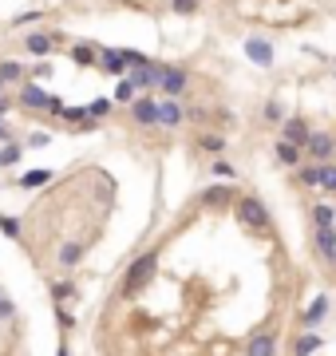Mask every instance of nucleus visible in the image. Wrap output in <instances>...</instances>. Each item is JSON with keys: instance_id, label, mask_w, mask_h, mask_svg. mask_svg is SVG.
Wrapping results in <instances>:
<instances>
[{"instance_id": "nucleus-1", "label": "nucleus", "mask_w": 336, "mask_h": 356, "mask_svg": "<svg viewBox=\"0 0 336 356\" xmlns=\"http://www.w3.org/2000/svg\"><path fill=\"white\" fill-rule=\"evenodd\" d=\"M155 269H159V254H143V258H135L127 265V277H123V293H139L155 277Z\"/></svg>"}, {"instance_id": "nucleus-2", "label": "nucleus", "mask_w": 336, "mask_h": 356, "mask_svg": "<svg viewBox=\"0 0 336 356\" xmlns=\"http://www.w3.org/2000/svg\"><path fill=\"white\" fill-rule=\"evenodd\" d=\"M186 71H182V67H162L159 71V87H162V96L166 99H178L182 96V91H186Z\"/></svg>"}, {"instance_id": "nucleus-3", "label": "nucleus", "mask_w": 336, "mask_h": 356, "mask_svg": "<svg viewBox=\"0 0 336 356\" xmlns=\"http://www.w3.org/2000/svg\"><path fill=\"white\" fill-rule=\"evenodd\" d=\"M20 103H24V107H52V111H64V103H60V99H52L48 91H44V87H36V83H24Z\"/></svg>"}, {"instance_id": "nucleus-4", "label": "nucleus", "mask_w": 336, "mask_h": 356, "mask_svg": "<svg viewBox=\"0 0 336 356\" xmlns=\"http://www.w3.org/2000/svg\"><path fill=\"white\" fill-rule=\"evenodd\" d=\"M238 214H241V222H245V226H254V230H265V226H269V214H265V206H261L257 198H241Z\"/></svg>"}, {"instance_id": "nucleus-5", "label": "nucleus", "mask_w": 336, "mask_h": 356, "mask_svg": "<svg viewBox=\"0 0 336 356\" xmlns=\"http://www.w3.org/2000/svg\"><path fill=\"white\" fill-rule=\"evenodd\" d=\"M304 151H309L317 162H328V159H333V151H336V143H333V135H328V131H313V135H309V143H304Z\"/></svg>"}, {"instance_id": "nucleus-6", "label": "nucleus", "mask_w": 336, "mask_h": 356, "mask_svg": "<svg viewBox=\"0 0 336 356\" xmlns=\"http://www.w3.org/2000/svg\"><path fill=\"white\" fill-rule=\"evenodd\" d=\"M245 56H249L257 67H273V44L269 40H254V36H249V40H245Z\"/></svg>"}, {"instance_id": "nucleus-7", "label": "nucleus", "mask_w": 336, "mask_h": 356, "mask_svg": "<svg viewBox=\"0 0 336 356\" xmlns=\"http://www.w3.org/2000/svg\"><path fill=\"white\" fill-rule=\"evenodd\" d=\"M159 71H162V64L135 67V71H127V83L131 87H159Z\"/></svg>"}, {"instance_id": "nucleus-8", "label": "nucleus", "mask_w": 336, "mask_h": 356, "mask_svg": "<svg viewBox=\"0 0 336 356\" xmlns=\"http://www.w3.org/2000/svg\"><path fill=\"white\" fill-rule=\"evenodd\" d=\"M245 356H277V337H273V333H257V337H249Z\"/></svg>"}, {"instance_id": "nucleus-9", "label": "nucleus", "mask_w": 336, "mask_h": 356, "mask_svg": "<svg viewBox=\"0 0 336 356\" xmlns=\"http://www.w3.org/2000/svg\"><path fill=\"white\" fill-rule=\"evenodd\" d=\"M131 115H135V123L150 127V123H159V103H155V99H135V103H131Z\"/></svg>"}, {"instance_id": "nucleus-10", "label": "nucleus", "mask_w": 336, "mask_h": 356, "mask_svg": "<svg viewBox=\"0 0 336 356\" xmlns=\"http://www.w3.org/2000/svg\"><path fill=\"white\" fill-rule=\"evenodd\" d=\"M309 135H313V131L304 127V119H289V123H285V135H281V139H285V143H293V146H301V151H304Z\"/></svg>"}, {"instance_id": "nucleus-11", "label": "nucleus", "mask_w": 336, "mask_h": 356, "mask_svg": "<svg viewBox=\"0 0 336 356\" xmlns=\"http://www.w3.org/2000/svg\"><path fill=\"white\" fill-rule=\"evenodd\" d=\"M324 317H328V297L320 293V297H313V301H309V309H304V324H309V329H317Z\"/></svg>"}, {"instance_id": "nucleus-12", "label": "nucleus", "mask_w": 336, "mask_h": 356, "mask_svg": "<svg viewBox=\"0 0 336 356\" xmlns=\"http://www.w3.org/2000/svg\"><path fill=\"white\" fill-rule=\"evenodd\" d=\"M182 119H186V111L178 107L175 99H162V103H159V123H162V127H178Z\"/></svg>"}, {"instance_id": "nucleus-13", "label": "nucleus", "mask_w": 336, "mask_h": 356, "mask_svg": "<svg viewBox=\"0 0 336 356\" xmlns=\"http://www.w3.org/2000/svg\"><path fill=\"white\" fill-rule=\"evenodd\" d=\"M320 344H324V337H320L317 329H309L304 337H297V344H293V356H313Z\"/></svg>"}, {"instance_id": "nucleus-14", "label": "nucleus", "mask_w": 336, "mask_h": 356, "mask_svg": "<svg viewBox=\"0 0 336 356\" xmlns=\"http://www.w3.org/2000/svg\"><path fill=\"white\" fill-rule=\"evenodd\" d=\"M229 186H210L206 194H202V206H210V210H222V206H229Z\"/></svg>"}, {"instance_id": "nucleus-15", "label": "nucleus", "mask_w": 336, "mask_h": 356, "mask_svg": "<svg viewBox=\"0 0 336 356\" xmlns=\"http://www.w3.org/2000/svg\"><path fill=\"white\" fill-rule=\"evenodd\" d=\"M99 64H103V71H111V76H119V71H123V48H107L103 52V60H99Z\"/></svg>"}, {"instance_id": "nucleus-16", "label": "nucleus", "mask_w": 336, "mask_h": 356, "mask_svg": "<svg viewBox=\"0 0 336 356\" xmlns=\"http://www.w3.org/2000/svg\"><path fill=\"white\" fill-rule=\"evenodd\" d=\"M317 249L336 261V230H317Z\"/></svg>"}, {"instance_id": "nucleus-17", "label": "nucleus", "mask_w": 336, "mask_h": 356, "mask_svg": "<svg viewBox=\"0 0 336 356\" xmlns=\"http://www.w3.org/2000/svg\"><path fill=\"white\" fill-rule=\"evenodd\" d=\"M52 170H28V175H20V186L24 190H40V186H48Z\"/></svg>"}, {"instance_id": "nucleus-18", "label": "nucleus", "mask_w": 336, "mask_h": 356, "mask_svg": "<svg viewBox=\"0 0 336 356\" xmlns=\"http://www.w3.org/2000/svg\"><path fill=\"white\" fill-rule=\"evenodd\" d=\"M277 162H285V166H297L301 162V146H293V143H277Z\"/></svg>"}, {"instance_id": "nucleus-19", "label": "nucleus", "mask_w": 336, "mask_h": 356, "mask_svg": "<svg viewBox=\"0 0 336 356\" xmlns=\"http://www.w3.org/2000/svg\"><path fill=\"white\" fill-rule=\"evenodd\" d=\"M80 258H83V242H67L64 249H60V265H67V269H71Z\"/></svg>"}, {"instance_id": "nucleus-20", "label": "nucleus", "mask_w": 336, "mask_h": 356, "mask_svg": "<svg viewBox=\"0 0 336 356\" xmlns=\"http://www.w3.org/2000/svg\"><path fill=\"white\" fill-rule=\"evenodd\" d=\"M313 222H317V230H333V206L328 202L313 206Z\"/></svg>"}, {"instance_id": "nucleus-21", "label": "nucleus", "mask_w": 336, "mask_h": 356, "mask_svg": "<svg viewBox=\"0 0 336 356\" xmlns=\"http://www.w3.org/2000/svg\"><path fill=\"white\" fill-rule=\"evenodd\" d=\"M48 48H52V40L44 32H32V36H28V52H32V56H48Z\"/></svg>"}, {"instance_id": "nucleus-22", "label": "nucleus", "mask_w": 336, "mask_h": 356, "mask_svg": "<svg viewBox=\"0 0 336 356\" xmlns=\"http://www.w3.org/2000/svg\"><path fill=\"white\" fill-rule=\"evenodd\" d=\"M320 190L336 194V166H320Z\"/></svg>"}, {"instance_id": "nucleus-23", "label": "nucleus", "mask_w": 336, "mask_h": 356, "mask_svg": "<svg viewBox=\"0 0 336 356\" xmlns=\"http://www.w3.org/2000/svg\"><path fill=\"white\" fill-rule=\"evenodd\" d=\"M202 151H206V155H222L225 139H222V135H206V139H202Z\"/></svg>"}, {"instance_id": "nucleus-24", "label": "nucleus", "mask_w": 336, "mask_h": 356, "mask_svg": "<svg viewBox=\"0 0 336 356\" xmlns=\"http://www.w3.org/2000/svg\"><path fill=\"white\" fill-rule=\"evenodd\" d=\"M115 99H119V103H135V87L127 83V76H123V80H119V87H115Z\"/></svg>"}, {"instance_id": "nucleus-25", "label": "nucleus", "mask_w": 336, "mask_h": 356, "mask_svg": "<svg viewBox=\"0 0 336 356\" xmlns=\"http://www.w3.org/2000/svg\"><path fill=\"white\" fill-rule=\"evenodd\" d=\"M0 234H8V238H20V222H16V218H4V214H0Z\"/></svg>"}, {"instance_id": "nucleus-26", "label": "nucleus", "mask_w": 336, "mask_h": 356, "mask_svg": "<svg viewBox=\"0 0 336 356\" xmlns=\"http://www.w3.org/2000/svg\"><path fill=\"white\" fill-rule=\"evenodd\" d=\"M170 4H175L178 16H190V12H198V0H170Z\"/></svg>"}, {"instance_id": "nucleus-27", "label": "nucleus", "mask_w": 336, "mask_h": 356, "mask_svg": "<svg viewBox=\"0 0 336 356\" xmlns=\"http://www.w3.org/2000/svg\"><path fill=\"white\" fill-rule=\"evenodd\" d=\"M301 182H304V186H320V166H304Z\"/></svg>"}, {"instance_id": "nucleus-28", "label": "nucleus", "mask_w": 336, "mask_h": 356, "mask_svg": "<svg viewBox=\"0 0 336 356\" xmlns=\"http://www.w3.org/2000/svg\"><path fill=\"white\" fill-rule=\"evenodd\" d=\"M52 297H56V301L71 297V281H56V285H52Z\"/></svg>"}, {"instance_id": "nucleus-29", "label": "nucleus", "mask_w": 336, "mask_h": 356, "mask_svg": "<svg viewBox=\"0 0 336 356\" xmlns=\"http://www.w3.org/2000/svg\"><path fill=\"white\" fill-rule=\"evenodd\" d=\"M0 80H20V64H12V60L0 64Z\"/></svg>"}, {"instance_id": "nucleus-30", "label": "nucleus", "mask_w": 336, "mask_h": 356, "mask_svg": "<svg viewBox=\"0 0 336 356\" xmlns=\"http://www.w3.org/2000/svg\"><path fill=\"white\" fill-rule=\"evenodd\" d=\"M83 111L91 115V119H103V115H107V99H96V103H91V107H83Z\"/></svg>"}, {"instance_id": "nucleus-31", "label": "nucleus", "mask_w": 336, "mask_h": 356, "mask_svg": "<svg viewBox=\"0 0 336 356\" xmlns=\"http://www.w3.org/2000/svg\"><path fill=\"white\" fill-rule=\"evenodd\" d=\"M20 159V146H8V151H0V166H12Z\"/></svg>"}, {"instance_id": "nucleus-32", "label": "nucleus", "mask_w": 336, "mask_h": 356, "mask_svg": "<svg viewBox=\"0 0 336 356\" xmlns=\"http://www.w3.org/2000/svg\"><path fill=\"white\" fill-rule=\"evenodd\" d=\"M214 178H234V166H229V162H214Z\"/></svg>"}, {"instance_id": "nucleus-33", "label": "nucleus", "mask_w": 336, "mask_h": 356, "mask_svg": "<svg viewBox=\"0 0 336 356\" xmlns=\"http://www.w3.org/2000/svg\"><path fill=\"white\" fill-rule=\"evenodd\" d=\"M76 64H96V52H91V48H76Z\"/></svg>"}, {"instance_id": "nucleus-34", "label": "nucleus", "mask_w": 336, "mask_h": 356, "mask_svg": "<svg viewBox=\"0 0 336 356\" xmlns=\"http://www.w3.org/2000/svg\"><path fill=\"white\" fill-rule=\"evenodd\" d=\"M265 119H269V123H281V107H277V103H269V107H265Z\"/></svg>"}, {"instance_id": "nucleus-35", "label": "nucleus", "mask_w": 336, "mask_h": 356, "mask_svg": "<svg viewBox=\"0 0 336 356\" xmlns=\"http://www.w3.org/2000/svg\"><path fill=\"white\" fill-rule=\"evenodd\" d=\"M0 317H12V301H8L4 293H0Z\"/></svg>"}, {"instance_id": "nucleus-36", "label": "nucleus", "mask_w": 336, "mask_h": 356, "mask_svg": "<svg viewBox=\"0 0 336 356\" xmlns=\"http://www.w3.org/2000/svg\"><path fill=\"white\" fill-rule=\"evenodd\" d=\"M44 143H48V135H44V131H36L32 139H28V146H44Z\"/></svg>"}, {"instance_id": "nucleus-37", "label": "nucleus", "mask_w": 336, "mask_h": 356, "mask_svg": "<svg viewBox=\"0 0 336 356\" xmlns=\"http://www.w3.org/2000/svg\"><path fill=\"white\" fill-rule=\"evenodd\" d=\"M56 317H60V324H64V329H71V324H76V317H71V313H64V309H60Z\"/></svg>"}, {"instance_id": "nucleus-38", "label": "nucleus", "mask_w": 336, "mask_h": 356, "mask_svg": "<svg viewBox=\"0 0 336 356\" xmlns=\"http://www.w3.org/2000/svg\"><path fill=\"white\" fill-rule=\"evenodd\" d=\"M32 20H40V12H24V16H16L12 24H32Z\"/></svg>"}, {"instance_id": "nucleus-39", "label": "nucleus", "mask_w": 336, "mask_h": 356, "mask_svg": "<svg viewBox=\"0 0 336 356\" xmlns=\"http://www.w3.org/2000/svg\"><path fill=\"white\" fill-rule=\"evenodd\" d=\"M56 356H71V353H67V340H60V348H56Z\"/></svg>"}, {"instance_id": "nucleus-40", "label": "nucleus", "mask_w": 336, "mask_h": 356, "mask_svg": "<svg viewBox=\"0 0 336 356\" xmlns=\"http://www.w3.org/2000/svg\"><path fill=\"white\" fill-rule=\"evenodd\" d=\"M0 139H4V143H8V127H4V119H0Z\"/></svg>"}]
</instances>
